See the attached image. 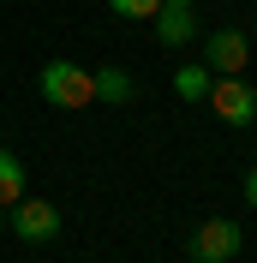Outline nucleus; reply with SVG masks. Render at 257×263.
<instances>
[{"instance_id":"f257e3e1","label":"nucleus","mask_w":257,"mask_h":263,"mask_svg":"<svg viewBox=\"0 0 257 263\" xmlns=\"http://www.w3.org/2000/svg\"><path fill=\"white\" fill-rule=\"evenodd\" d=\"M36 90L48 96V108H90L96 102V72H84L78 60H48L36 72Z\"/></svg>"},{"instance_id":"f03ea898","label":"nucleus","mask_w":257,"mask_h":263,"mask_svg":"<svg viewBox=\"0 0 257 263\" xmlns=\"http://www.w3.org/2000/svg\"><path fill=\"white\" fill-rule=\"evenodd\" d=\"M12 233L24 246H48L54 233H60V210H54L48 197H18L12 203Z\"/></svg>"},{"instance_id":"7ed1b4c3","label":"nucleus","mask_w":257,"mask_h":263,"mask_svg":"<svg viewBox=\"0 0 257 263\" xmlns=\"http://www.w3.org/2000/svg\"><path fill=\"white\" fill-rule=\"evenodd\" d=\"M204 102L227 120V126H251V120H257V90H251L245 78H215Z\"/></svg>"},{"instance_id":"20e7f679","label":"nucleus","mask_w":257,"mask_h":263,"mask_svg":"<svg viewBox=\"0 0 257 263\" xmlns=\"http://www.w3.org/2000/svg\"><path fill=\"white\" fill-rule=\"evenodd\" d=\"M233 251H240V221H227V215H209L192 233V263H227Z\"/></svg>"},{"instance_id":"39448f33","label":"nucleus","mask_w":257,"mask_h":263,"mask_svg":"<svg viewBox=\"0 0 257 263\" xmlns=\"http://www.w3.org/2000/svg\"><path fill=\"white\" fill-rule=\"evenodd\" d=\"M204 66L222 72V78H240L245 66H251V42H245V30H215L204 42Z\"/></svg>"},{"instance_id":"423d86ee","label":"nucleus","mask_w":257,"mask_h":263,"mask_svg":"<svg viewBox=\"0 0 257 263\" xmlns=\"http://www.w3.org/2000/svg\"><path fill=\"white\" fill-rule=\"evenodd\" d=\"M197 30V6L192 0H161L156 6V42L161 48H186Z\"/></svg>"},{"instance_id":"0eeeda50","label":"nucleus","mask_w":257,"mask_h":263,"mask_svg":"<svg viewBox=\"0 0 257 263\" xmlns=\"http://www.w3.org/2000/svg\"><path fill=\"white\" fill-rule=\"evenodd\" d=\"M209 84H215V72H209L204 60H192V66H179V72H174V96H179V102H204Z\"/></svg>"},{"instance_id":"6e6552de","label":"nucleus","mask_w":257,"mask_h":263,"mask_svg":"<svg viewBox=\"0 0 257 263\" xmlns=\"http://www.w3.org/2000/svg\"><path fill=\"white\" fill-rule=\"evenodd\" d=\"M18 197H24V162L0 149V203H18Z\"/></svg>"},{"instance_id":"1a4fd4ad","label":"nucleus","mask_w":257,"mask_h":263,"mask_svg":"<svg viewBox=\"0 0 257 263\" xmlns=\"http://www.w3.org/2000/svg\"><path fill=\"white\" fill-rule=\"evenodd\" d=\"M96 102H132V78L120 66H102L96 72Z\"/></svg>"},{"instance_id":"9d476101","label":"nucleus","mask_w":257,"mask_h":263,"mask_svg":"<svg viewBox=\"0 0 257 263\" xmlns=\"http://www.w3.org/2000/svg\"><path fill=\"white\" fill-rule=\"evenodd\" d=\"M108 6H114L120 18H156V6H161V0H108Z\"/></svg>"},{"instance_id":"9b49d317","label":"nucleus","mask_w":257,"mask_h":263,"mask_svg":"<svg viewBox=\"0 0 257 263\" xmlns=\"http://www.w3.org/2000/svg\"><path fill=\"white\" fill-rule=\"evenodd\" d=\"M245 203H251V210H257V162L245 167Z\"/></svg>"}]
</instances>
